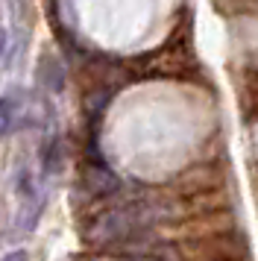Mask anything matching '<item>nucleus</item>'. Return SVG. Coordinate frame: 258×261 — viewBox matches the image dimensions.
<instances>
[{
	"label": "nucleus",
	"instance_id": "1",
	"mask_svg": "<svg viewBox=\"0 0 258 261\" xmlns=\"http://www.w3.org/2000/svg\"><path fill=\"white\" fill-rule=\"evenodd\" d=\"M152 220H156V212L150 202H123L91 217V223L85 226V241L106 249L120 247L132 238L150 232Z\"/></svg>",
	"mask_w": 258,
	"mask_h": 261
},
{
	"label": "nucleus",
	"instance_id": "2",
	"mask_svg": "<svg viewBox=\"0 0 258 261\" xmlns=\"http://www.w3.org/2000/svg\"><path fill=\"white\" fill-rule=\"evenodd\" d=\"M82 185H85V191H88V194H94V197H103V194H112V191L117 188V179L112 176L103 165H91V167H85Z\"/></svg>",
	"mask_w": 258,
	"mask_h": 261
},
{
	"label": "nucleus",
	"instance_id": "3",
	"mask_svg": "<svg viewBox=\"0 0 258 261\" xmlns=\"http://www.w3.org/2000/svg\"><path fill=\"white\" fill-rule=\"evenodd\" d=\"M15 120H18V100L15 97H0V135L15 129Z\"/></svg>",
	"mask_w": 258,
	"mask_h": 261
},
{
	"label": "nucleus",
	"instance_id": "4",
	"mask_svg": "<svg viewBox=\"0 0 258 261\" xmlns=\"http://www.w3.org/2000/svg\"><path fill=\"white\" fill-rule=\"evenodd\" d=\"M0 261H27V252L23 249H15V252H6Z\"/></svg>",
	"mask_w": 258,
	"mask_h": 261
},
{
	"label": "nucleus",
	"instance_id": "5",
	"mask_svg": "<svg viewBox=\"0 0 258 261\" xmlns=\"http://www.w3.org/2000/svg\"><path fill=\"white\" fill-rule=\"evenodd\" d=\"M3 50H6V30L0 27V56H3Z\"/></svg>",
	"mask_w": 258,
	"mask_h": 261
}]
</instances>
